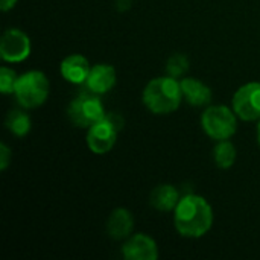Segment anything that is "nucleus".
<instances>
[{"label":"nucleus","instance_id":"423d86ee","mask_svg":"<svg viewBox=\"0 0 260 260\" xmlns=\"http://www.w3.org/2000/svg\"><path fill=\"white\" fill-rule=\"evenodd\" d=\"M123 120L116 114H107L105 119L91 125L87 131V145L93 154L102 155L113 149L117 140V133Z\"/></svg>","mask_w":260,"mask_h":260},{"label":"nucleus","instance_id":"f03ea898","mask_svg":"<svg viewBox=\"0 0 260 260\" xmlns=\"http://www.w3.org/2000/svg\"><path fill=\"white\" fill-rule=\"evenodd\" d=\"M181 82L169 75L151 79L142 94L145 107L154 114L174 113L181 105Z\"/></svg>","mask_w":260,"mask_h":260},{"label":"nucleus","instance_id":"39448f33","mask_svg":"<svg viewBox=\"0 0 260 260\" xmlns=\"http://www.w3.org/2000/svg\"><path fill=\"white\" fill-rule=\"evenodd\" d=\"M98 96L99 94H94L91 91L81 93L75 101L70 102L67 108V116L73 125L88 129L91 125L105 119L107 113Z\"/></svg>","mask_w":260,"mask_h":260},{"label":"nucleus","instance_id":"ddd939ff","mask_svg":"<svg viewBox=\"0 0 260 260\" xmlns=\"http://www.w3.org/2000/svg\"><path fill=\"white\" fill-rule=\"evenodd\" d=\"M181 82L183 98L192 107H204L212 102V90L197 78H184Z\"/></svg>","mask_w":260,"mask_h":260},{"label":"nucleus","instance_id":"6ab92c4d","mask_svg":"<svg viewBox=\"0 0 260 260\" xmlns=\"http://www.w3.org/2000/svg\"><path fill=\"white\" fill-rule=\"evenodd\" d=\"M11 157H12V154H11L9 148L5 143H2L0 145V171H6V168L11 163Z\"/></svg>","mask_w":260,"mask_h":260},{"label":"nucleus","instance_id":"9d476101","mask_svg":"<svg viewBox=\"0 0 260 260\" xmlns=\"http://www.w3.org/2000/svg\"><path fill=\"white\" fill-rule=\"evenodd\" d=\"M116 70L110 64H96L91 67L85 87L94 94H104L116 85Z\"/></svg>","mask_w":260,"mask_h":260},{"label":"nucleus","instance_id":"412c9836","mask_svg":"<svg viewBox=\"0 0 260 260\" xmlns=\"http://www.w3.org/2000/svg\"><path fill=\"white\" fill-rule=\"evenodd\" d=\"M257 142H259V146H260V120H259V126H257Z\"/></svg>","mask_w":260,"mask_h":260},{"label":"nucleus","instance_id":"aec40b11","mask_svg":"<svg viewBox=\"0 0 260 260\" xmlns=\"http://www.w3.org/2000/svg\"><path fill=\"white\" fill-rule=\"evenodd\" d=\"M15 3H17V0H0V8L3 12H8L15 6Z\"/></svg>","mask_w":260,"mask_h":260},{"label":"nucleus","instance_id":"2eb2a0df","mask_svg":"<svg viewBox=\"0 0 260 260\" xmlns=\"http://www.w3.org/2000/svg\"><path fill=\"white\" fill-rule=\"evenodd\" d=\"M5 125H6V128L14 136L24 137L30 131L32 122H30V117L24 111H21V110H12V111L8 113L6 120H5Z\"/></svg>","mask_w":260,"mask_h":260},{"label":"nucleus","instance_id":"4468645a","mask_svg":"<svg viewBox=\"0 0 260 260\" xmlns=\"http://www.w3.org/2000/svg\"><path fill=\"white\" fill-rule=\"evenodd\" d=\"M180 193L178 190L171 186V184H161L157 186L151 197H149V203L154 209L160 210V212H171L175 210V207L180 203Z\"/></svg>","mask_w":260,"mask_h":260},{"label":"nucleus","instance_id":"a211bd4d","mask_svg":"<svg viewBox=\"0 0 260 260\" xmlns=\"http://www.w3.org/2000/svg\"><path fill=\"white\" fill-rule=\"evenodd\" d=\"M17 73L9 67L0 69V91L3 94H14L15 84H17Z\"/></svg>","mask_w":260,"mask_h":260},{"label":"nucleus","instance_id":"0eeeda50","mask_svg":"<svg viewBox=\"0 0 260 260\" xmlns=\"http://www.w3.org/2000/svg\"><path fill=\"white\" fill-rule=\"evenodd\" d=\"M233 110L245 122L260 120V82H248L233 96Z\"/></svg>","mask_w":260,"mask_h":260},{"label":"nucleus","instance_id":"f257e3e1","mask_svg":"<svg viewBox=\"0 0 260 260\" xmlns=\"http://www.w3.org/2000/svg\"><path fill=\"white\" fill-rule=\"evenodd\" d=\"M174 224L184 238H201L213 224V212L207 200L190 193L180 200L174 210Z\"/></svg>","mask_w":260,"mask_h":260},{"label":"nucleus","instance_id":"9b49d317","mask_svg":"<svg viewBox=\"0 0 260 260\" xmlns=\"http://www.w3.org/2000/svg\"><path fill=\"white\" fill-rule=\"evenodd\" d=\"M90 70H91V67H90L88 59L79 53H73V55L66 56L59 66V72H61L62 78L67 82L76 84V85L85 84Z\"/></svg>","mask_w":260,"mask_h":260},{"label":"nucleus","instance_id":"f8f14e48","mask_svg":"<svg viewBox=\"0 0 260 260\" xmlns=\"http://www.w3.org/2000/svg\"><path fill=\"white\" fill-rule=\"evenodd\" d=\"M107 233L110 238L116 241L128 239L134 230V218L129 210L126 209H116L111 212V215L107 219Z\"/></svg>","mask_w":260,"mask_h":260},{"label":"nucleus","instance_id":"f3484780","mask_svg":"<svg viewBox=\"0 0 260 260\" xmlns=\"http://www.w3.org/2000/svg\"><path fill=\"white\" fill-rule=\"evenodd\" d=\"M187 69H189V61H187V56L186 55L175 53V55H172L168 59L166 70H168V75L169 76L180 78V76H183L187 72Z\"/></svg>","mask_w":260,"mask_h":260},{"label":"nucleus","instance_id":"7ed1b4c3","mask_svg":"<svg viewBox=\"0 0 260 260\" xmlns=\"http://www.w3.org/2000/svg\"><path fill=\"white\" fill-rule=\"evenodd\" d=\"M50 84L47 76L40 70H30L18 76L14 96L23 108H37L43 105L49 96Z\"/></svg>","mask_w":260,"mask_h":260},{"label":"nucleus","instance_id":"1a4fd4ad","mask_svg":"<svg viewBox=\"0 0 260 260\" xmlns=\"http://www.w3.org/2000/svg\"><path fill=\"white\" fill-rule=\"evenodd\" d=\"M122 254L126 260H155L158 257V247L151 236L137 233L125 241Z\"/></svg>","mask_w":260,"mask_h":260},{"label":"nucleus","instance_id":"6e6552de","mask_svg":"<svg viewBox=\"0 0 260 260\" xmlns=\"http://www.w3.org/2000/svg\"><path fill=\"white\" fill-rule=\"evenodd\" d=\"M30 53V40L20 29H8L0 38V56L6 62H21Z\"/></svg>","mask_w":260,"mask_h":260},{"label":"nucleus","instance_id":"20e7f679","mask_svg":"<svg viewBox=\"0 0 260 260\" xmlns=\"http://www.w3.org/2000/svg\"><path fill=\"white\" fill-rule=\"evenodd\" d=\"M201 126L210 139L229 140L238 129V116L225 105H210L201 116Z\"/></svg>","mask_w":260,"mask_h":260},{"label":"nucleus","instance_id":"dca6fc26","mask_svg":"<svg viewBox=\"0 0 260 260\" xmlns=\"http://www.w3.org/2000/svg\"><path fill=\"white\" fill-rule=\"evenodd\" d=\"M213 158L218 168L230 169L236 161V148L229 140H221L213 149Z\"/></svg>","mask_w":260,"mask_h":260}]
</instances>
